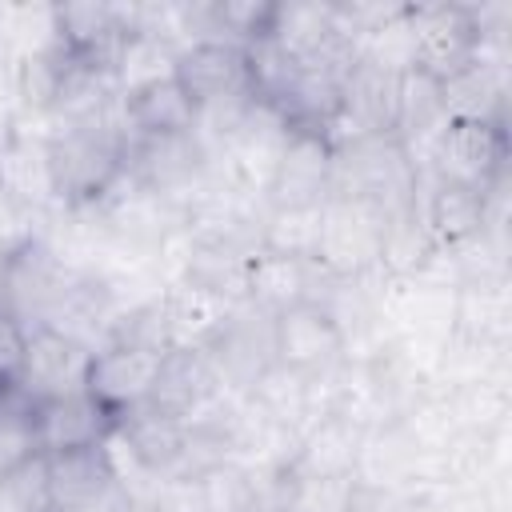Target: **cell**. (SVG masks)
Masks as SVG:
<instances>
[{
    "instance_id": "6da1fadb",
    "label": "cell",
    "mask_w": 512,
    "mask_h": 512,
    "mask_svg": "<svg viewBox=\"0 0 512 512\" xmlns=\"http://www.w3.org/2000/svg\"><path fill=\"white\" fill-rule=\"evenodd\" d=\"M128 164V132L120 116L68 124L48 132V168L56 188V208L96 204Z\"/></svg>"
},
{
    "instance_id": "7a4b0ae2",
    "label": "cell",
    "mask_w": 512,
    "mask_h": 512,
    "mask_svg": "<svg viewBox=\"0 0 512 512\" xmlns=\"http://www.w3.org/2000/svg\"><path fill=\"white\" fill-rule=\"evenodd\" d=\"M332 196H352L396 216L420 196V164L396 136H356L332 144Z\"/></svg>"
},
{
    "instance_id": "3957f363",
    "label": "cell",
    "mask_w": 512,
    "mask_h": 512,
    "mask_svg": "<svg viewBox=\"0 0 512 512\" xmlns=\"http://www.w3.org/2000/svg\"><path fill=\"white\" fill-rule=\"evenodd\" d=\"M508 124H484V120H448L428 152L420 156V172L440 184L472 188L480 196L508 184Z\"/></svg>"
},
{
    "instance_id": "277c9868",
    "label": "cell",
    "mask_w": 512,
    "mask_h": 512,
    "mask_svg": "<svg viewBox=\"0 0 512 512\" xmlns=\"http://www.w3.org/2000/svg\"><path fill=\"white\" fill-rule=\"evenodd\" d=\"M228 396H248L260 376L276 368V316L240 300L224 312L212 336L200 344Z\"/></svg>"
},
{
    "instance_id": "5b68a950",
    "label": "cell",
    "mask_w": 512,
    "mask_h": 512,
    "mask_svg": "<svg viewBox=\"0 0 512 512\" xmlns=\"http://www.w3.org/2000/svg\"><path fill=\"white\" fill-rule=\"evenodd\" d=\"M212 168H216L212 148L196 132L128 140V164H124V172L140 188H148V192H156V196H164V200H172L180 208L192 204V196L208 184Z\"/></svg>"
},
{
    "instance_id": "8992f818",
    "label": "cell",
    "mask_w": 512,
    "mask_h": 512,
    "mask_svg": "<svg viewBox=\"0 0 512 512\" xmlns=\"http://www.w3.org/2000/svg\"><path fill=\"white\" fill-rule=\"evenodd\" d=\"M388 232V212L352 196H328L320 204L316 264L336 276L380 272V248Z\"/></svg>"
},
{
    "instance_id": "52a82bcc",
    "label": "cell",
    "mask_w": 512,
    "mask_h": 512,
    "mask_svg": "<svg viewBox=\"0 0 512 512\" xmlns=\"http://www.w3.org/2000/svg\"><path fill=\"white\" fill-rule=\"evenodd\" d=\"M412 16V36H416V64L420 72L448 80L460 68L476 64L488 44L484 32L476 24L472 4L464 0H424V4H408Z\"/></svg>"
},
{
    "instance_id": "ba28073f",
    "label": "cell",
    "mask_w": 512,
    "mask_h": 512,
    "mask_svg": "<svg viewBox=\"0 0 512 512\" xmlns=\"http://www.w3.org/2000/svg\"><path fill=\"white\" fill-rule=\"evenodd\" d=\"M396 92H400V72H388L356 56L344 76L340 112L328 140L340 144L356 136H396Z\"/></svg>"
},
{
    "instance_id": "9c48e42d",
    "label": "cell",
    "mask_w": 512,
    "mask_h": 512,
    "mask_svg": "<svg viewBox=\"0 0 512 512\" xmlns=\"http://www.w3.org/2000/svg\"><path fill=\"white\" fill-rule=\"evenodd\" d=\"M332 196V140L292 132L264 188L268 208H320Z\"/></svg>"
},
{
    "instance_id": "30bf717a",
    "label": "cell",
    "mask_w": 512,
    "mask_h": 512,
    "mask_svg": "<svg viewBox=\"0 0 512 512\" xmlns=\"http://www.w3.org/2000/svg\"><path fill=\"white\" fill-rule=\"evenodd\" d=\"M344 360H348V344L324 308L296 304L276 316V364L280 368L320 380L336 372Z\"/></svg>"
},
{
    "instance_id": "8fae6325",
    "label": "cell",
    "mask_w": 512,
    "mask_h": 512,
    "mask_svg": "<svg viewBox=\"0 0 512 512\" xmlns=\"http://www.w3.org/2000/svg\"><path fill=\"white\" fill-rule=\"evenodd\" d=\"M76 268H68L44 240L28 244L24 252L12 256L8 264V280H4V308L32 332L44 328L68 288V276Z\"/></svg>"
},
{
    "instance_id": "7c38bea8",
    "label": "cell",
    "mask_w": 512,
    "mask_h": 512,
    "mask_svg": "<svg viewBox=\"0 0 512 512\" xmlns=\"http://www.w3.org/2000/svg\"><path fill=\"white\" fill-rule=\"evenodd\" d=\"M220 396H224V388H220V376H216L208 352L200 344H180V348H168L160 356L144 404H152L164 416L192 420L208 404H216Z\"/></svg>"
},
{
    "instance_id": "4fadbf2b",
    "label": "cell",
    "mask_w": 512,
    "mask_h": 512,
    "mask_svg": "<svg viewBox=\"0 0 512 512\" xmlns=\"http://www.w3.org/2000/svg\"><path fill=\"white\" fill-rule=\"evenodd\" d=\"M88 364H92V348L80 344L76 336L60 332V328H32L28 348H24L20 384L32 400L72 396V392H84Z\"/></svg>"
},
{
    "instance_id": "5bb4252c",
    "label": "cell",
    "mask_w": 512,
    "mask_h": 512,
    "mask_svg": "<svg viewBox=\"0 0 512 512\" xmlns=\"http://www.w3.org/2000/svg\"><path fill=\"white\" fill-rule=\"evenodd\" d=\"M176 84L188 92V100L200 108H216L228 100L256 96L248 56L240 44H192L176 56Z\"/></svg>"
},
{
    "instance_id": "9a60e30c",
    "label": "cell",
    "mask_w": 512,
    "mask_h": 512,
    "mask_svg": "<svg viewBox=\"0 0 512 512\" xmlns=\"http://www.w3.org/2000/svg\"><path fill=\"white\" fill-rule=\"evenodd\" d=\"M56 24L64 52L104 68L116 64V52L128 36L124 0H56Z\"/></svg>"
},
{
    "instance_id": "2e32d148",
    "label": "cell",
    "mask_w": 512,
    "mask_h": 512,
    "mask_svg": "<svg viewBox=\"0 0 512 512\" xmlns=\"http://www.w3.org/2000/svg\"><path fill=\"white\" fill-rule=\"evenodd\" d=\"M160 356L164 352H144V348H128V344H104V348L92 352L84 392L100 408H108L112 416H124L128 408L148 400V388H152Z\"/></svg>"
},
{
    "instance_id": "e0dca14e",
    "label": "cell",
    "mask_w": 512,
    "mask_h": 512,
    "mask_svg": "<svg viewBox=\"0 0 512 512\" xmlns=\"http://www.w3.org/2000/svg\"><path fill=\"white\" fill-rule=\"evenodd\" d=\"M416 208H420V220H424V228H428L436 248H460V244L476 240L492 224V192L480 196L472 188L428 180L424 172H420Z\"/></svg>"
},
{
    "instance_id": "ac0fdd59",
    "label": "cell",
    "mask_w": 512,
    "mask_h": 512,
    "mask_svg": "<svg viewBox=\"0 0 512 512\" xmlns=\"http://www.w3.org/2000/svg\"><path fill=\"white\" fill-rule=\"evenodd\" d=\"M116 416L100 408L88 392L40 400L36 408V452L56 456V452H76V448H96L112 436Z\"/></svg>"
},
{
    "instance_id": "d6986e66",
    "label": "cell",
    "mask_w": 512,
    "mask_h": 512,
    "mask_svg": "<svg viewBox=\"0 0 512 512\" xmlns=\"http://www.w3.org/2000/svg\"><path fill=\"white\" fill-rule=\"evenodd\" d=\"M48 132L52 128L44 120H16L12 140L0 148V188L40 212L56 208V188L48 168Z\"/></svg>"
},
{
    "instance_id": "ffe728a7",
    "label": "cell",
    "mask_w": 512,
    "mask_h": 512,
    "mask_svg": "<svg viewBox=\"0 0 512 512\" xmlns=\"http://www.w3.org/2000/svg\"><path fill=\"white\" fill-rule=\"evenodd\" d=\"M444 84V112L448 120H484L508 124V56H480L476 64L460 68Z\"/></svg>"
},
{
    "instance_id": "44dd1931",
    "label": "cell",
    "mask_w": 512,
    "mask_h": 512,
    "mask_svg": "<svg viewBox=\"0 0 512 512\" xmlns=\"http://www.w3.org/2000/svg\"><path fill=\"white\" fill-rule=\"evenodd\" d=\"M364 428L340 412H324L304 424L288 476H352Z\"/></svg>"
},
{
    "instance_id": "7402d4cb",
    "label": "cell",
    "mask_w": 512,
    "mask_h": 512,
    "mask_svg": "<svg viewBox=\"0 0 512 512\" xmlns=\"http://www.w3.org/2000/svg\"><path fill=\"white\" fill-rule=\"evenodd\" d=\"M452 336L472 344L508 348L512 336V292L508 276H476L456 288V328Z\"/></svg>"
},
{
    "instance_id": "603a6c76",
    "label": "cell",
    "mask_w": 512,
    "mask_h": 512,
    "mask_svg": "<svg viewBox=\"0 0 512 512\" xmlns=\"http://www.w3.org/2000/svg\"><path fill=\"white\" fill-rule=\"evenodd\" d=\"M120 124H124L128 140L196 132V104L188 100V92L172 76V80H160V84H148V88L120 96Z\"/></svg>"
},
{
    "instance_id": "cb8c5ba5",
    "label": "cell",
    "mask_w": 512,
    "mask_h": 512,
    "mask_svg": "<svg viewBox=\"0 0 512 512\" xmlns=\"http://www.w3.org/2000/svg\"><path fill=\"white\" fill-rule=\"evenodd\" d=\"M48 476H52V512L80 508V504H88V500H96V496H104L108 488L120 484L108 440L96 444V448H76V452L48 456Z\"/></svg>"
},
{
    "instance_id": "d4e9b609",
    "label": "cell",
    "mask_w": 512,
    "mask_h": 512,
    "mask_svg": "<svg viewBox=\"0 0 512 512\" xmlns=\"http://www.w3.org/2000/svg\"><path fill=\"white\" fill-rule=\"evenodd\" d=\"M448 124L444 112V84L420 68L400 72V92H396V140L416 156L428 152V144L436 140V132Z\"/></svg>"
},
{
    "instance_id": "484cf974",
    "label": "cell",
    "mask_w": 512,
    "mask_h": 512,
    "mask_svg": "<svg viewBox=\"0 0 512 512\" xmlns=\"http://www.w3.org/2000/svg\"><path fill=\"white\" fill-rule=\"evenodd\" d=\"M316 292V260H292V256H268L260 252L248 264V296L256 308L280 316L296 304H312Z\"/></svg>"
},
{
    "instance_id": "4316f807",
    "label": "cell",
    "mask_w": 512,
    "mask_h": 512,
    "mask_svg": "<svg viewBox=\"0 0 512 512\" xmlns=\"http://www.w3.org/2000/svg\"><path fill=\"white\" fill-rule=\"evenodd\" d=\"M156 304H160V316H164V332H168V344L180 348V344H204L212 336V328L224 320V312L232 308L228 300L196 288V284H184V280H168L160 292H156Z\"/></svg>"
},
{
    "instance_id": "83f0119b",
    "label": "cell",
    "mask_w": 512,
    "mask_h": 512,
    "mask_svg": "<svg viewBox=\"0 0 512 512\" xmlns=\"http://www.w3.org/2000/svg\"><path fill=\"white\" fill-rule=\"evenodd\" d=\"M176 56L180 52L168 40L148 36V32H128L120 52H116V64H112L120 96H128L136 88H148V84H160V80H172L176 76Z\"/></svg>"
},
{
    "instance_id": "f1b7e54d",
    "label": "cell",
    "mask_w": 512,
    "mask_h": 512,
    "mask_svg": "<svg viewBox=\"0 0 512 512\" xmlns=\"http://www.w3.org/2000/svg\"><path fill=\"white\" fill-rule=\"evenodd\" d=\"M316 236H320V208H268L264 232H260V252L316 260Z\"/></svg>"
},
{
    "instance_id": "f546056e",
    "label": "cell",
    "mask_w": 512,
    "mask_h": 512,
    "mask_svg": "<svg viewBox=\"0 0 512 512\" xmlns=\"http://www.w3.org/2000/svg\"><path fill=\"white\" fill-rule=\"evenodd\" d=\"M0 512H52V476L44 452H28L0 468Z\"/></svg>"
},
{
    "instance_id": "4dcf8cb0",
    "label": "cell",
    "mask_w": 512,
    "mask_h": 512,
    "mask_svg": "<svg viewBox=\"0 0 512 512\" xmlns=\"http://www.w3.org/2000/svg\"><path fill=\"white\" fill-rule=\"evenodd\" d=\"M292 512H344L356 496V476H288Z\"/></svg>"
},
{
    "instance_id": "1f68e13d",
    "label": "cell",
    "mask_w": 512,
    "mask_h": 512,
    "mask_svg": "<svg viewBox=\"0 0 512 512\" xmlns=\"http://www.w3.org/2000/svg\"><path fill=\"white\" fill-rule=\"evenodd\" d=\"M44 220H48V212H40V208H32V204H24L0 188V256L12 260L28 244H36L44 232Z\"/></svg>"
},
{
    "instance_id": "d6a6232c",
    "label": "cell",
    "mask_w": 512,
    "mask_h": 512,
    "mask_svg": "<svg viewBox=\"0 0 512 512\" xmlns=\"http://www.w3.org/2000/svg\"><path fill=\"white\" fill-rule=\"evenodd\" d=\"M24 348H28V328L8 308H0V384L20 380Z\"/></svg>"
}]
</instances>
